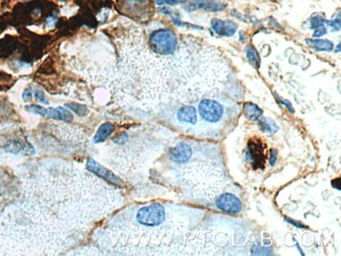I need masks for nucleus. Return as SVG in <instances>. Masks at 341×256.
<instances>
[{
	"label": "nucleus",
	"mask_w": 341,
	"mask_h": 256,
	"mask_svg": "<svg viewBox=\"0 0 341 256\" xmlns=\"http://www.w3.org/2000/svg\"><path fill=\"white\" fill-rule=\"evenodd\" d=\"M149 44L155 54L167 56L177 51L178 39L172 31L160 29L150 34Z\"/></svg>",
	"instance_id": "f257e3e1"
},
{
	"label": "nucleus",
	"mask_w": 341,
	"mask_h": 256,
	"mask_svg": "<svg viewBox=\"0 0 341 256\" xmlns=\"http://www.w3.org/2000/svg\"><path fill=\"white\" fill-rule=\"evenodd\" d=\"M199 113L203 121L208 124H218L225 116L224 106L216 100L205 99L199 104Z\"/></svg>",
	"instance_id": "f03ea898"
},
{
	"label": "nucleus",
	"mask_w": 341,
	"mask_h": 256,
	"mask_svg": "<svg viewBox=\"0 0 341 256\" xmlns=\"http://www.w3.org/2000/svg\"><path fill=\"white\" fill-rule=\"evenodd\" d=\"M165 219V210L163 206L159 204L150 205L140 209L137 213V221L148 227H155L161 225Z\"/></svg>",
	"instance_id": "7ed1b4c3"
},
{
	"label": "nucleus",
	"mask_w": 341,
	"mask_h": 256,
	"mask_svg": "<svg viewBox=\"0 0 341 256\" xmlns=\"http://www.w3.org/2000/svg\"><path fill=\"white\" fill-rule=\"evenodd\" d=\"M29 112L34 113L36 115H39L42 117L52 118L55 120L65 121V122H71L72 121V115L67 111V109L63 107H57V108H43L38 105H30L26 107Z\"/></svg>",
	"instance_id": "20e7f679"
},
{
	"label": "nucleus",
	"mask_w": 341,
	"mask_h": 256,
	"mask_svg": "<svg viewBox=\"0 0 341 256\" xmlns=\"http://www.w3.org/2000/svg\"><path fill=\"white\" fill-rule=\"evenodd\" d=\"M216 207L224 212L236 214L241 209V202L232 193H223L216 201Z\"/></svg>",
	"instance_id": "39448f33"
},
{
	"label": "nucleus",
	"mask_w": 341,
	"mask_h": 256,
	"mask_svg": "<svg viewBox=\"0 0 341 256\" xmlns=\"http://www.w3.org/2000/svg\"><path fill=\"white\" fill-rule=\"evenodd\" d=\"M247 157L248 160L251 161L254 168H264L265 151L262 146V142H249Z\"/></svg>",
	"instance_id": "423d86ee"
},
{
	"label": "nucleus",
	"mask_w": 341,
	"mask_h": 256,
	"mask_svg": "<svg viewBox=\"0 0 341 256\" xmlns=\"http://www.w3.org/2000/svg\"><path fill=\"white\" fill-rule=\"evenodd\" d=\"M87 167H88V169L90 170V172L94 173L97 176L101 177L102 179L106 180L107 182L112 183V184H115V185H121L122 184V181L118 177H116L112 172H109L108 169L104 168L99 163H97L94 160V158H89Z\"/></svg>",
	"instance_id": "0eeeda50"
},
{
	"label": "nucleus",
	"mask_w": 341,
	"mask_h": 256,
	"mask_svg": "<svg viewBox=\"0 0 341 256\" xmlns=\"http://www.w3.org/2000/svg\"><path fill=\"white\" fill-rule=\"evenodd\" d=\"M192 155V149L186 143H180L170 151V158L177 163H185Z\"/></svg>",
	"instance_id": "6e6552de"
},
{
	"label": "nucleus",
	"mask_w": 341,
	"mask_h": 256,
	"mask_svg": "<svg viewBox=\"0 0 341 256\" xmlns=\"http://www.w3.org/2000/svg\"><path fill=\"white\" fill-rule=\"evenodd\" d=\"M225 8V5L221 3H216L214 0H191L185 7L186 10H196V9H205L207 11L217 12Z\"/></svg>",
	"instance_id": "1a4fd4ad"
},
{
	"label": "nucleus",
	"mask_w": 341,
	"mask_h": 256,
	"mask_svg": "<svg viewBox=\"0 0 341 256\" xmlns=\"http://www.w3.org/2000/svg\"><path fill=\"white\" fill-rule=\"evenodd\" d=\"M211 26L216 34L222 35V36H229V37L230 36H232L237 29L235 23L231 22V21L218 20V19H213L211 22Z\"/></svg>",
	"instance_id": "9d476101"
},
{
	"label": "nucleus",
	"mask_w": 341,
	"mask_h": 256,
	"mask_svg": "<svg viewBox=\"0 0 341 256\" xmlns=\"http://www.w3.org/2000/svg\"><path fill=\"white\" fill-rule=\"evenodd\" d=\"M177 117L181 123L193 125L197 123V118H198L197 109L190 105L183 106L179 109Z\"/></svg>",
	"instance_id": "9b49d317"
},
{
	"label": "nucleus",
	"mask_w": 341,
	"mask_h": 256,
	"mask_svg": "<svg viewBox=\"0 0 341 256\" xmlns=\"http://www.w3.org/2000/svg\"><path fill=\"white\" fill-rule=\"evenodd\" d=\"M115 131V126L112 123H104L100 126V128L97 131L96 136L94 138L95 143H101L104 142L112 133Z\"/></svg>",
	"instance_id": "f8f14e48"
},
{
	"label": "nucleus",
	"mask_w": 341,
	"mask_h": 256,
	"mask_svg": "<svg viewBox=\"0 0 341 256\" xmlns=\"http://www.w3.org/2000/svg\"><path fill=\"white\" fill-rule=\"evenodd\" d=\"M243 112H245L246 117L249 120H252V121L259 120L263 115L262 109L258 105H255V104L250 103V102H247V103L243 104Z\"/></svg>",
	"instance_id": "ddd939ff"
},
{
	"label": "nucleus",
	"mask_w": 341,
	"mask_h": 256,
	"mask_svg": "<svg viewBox=\"0 0 341 256\" xmlns=\"http://www.w3.org/2000/svg\"><path fill=\"white\" fill-rule=\"evenodd\" d=\"M260 128L264 132L269 133V135H273V133H275L278 130L274 121H272L269 118H262L260 120Z\"/></svg>",
	"instance_id": "4468645a"
},
{
	"label": "nucleus",
	"mask_w": 341,
	"mask_h": 256,
	"mask_svg": "<svg viewBox=\"0 0 341 256\" xmlns=\"http://www.w3.org/2000/svg\"><path fill=\"white\" fill-rule=\"evenodd\" d=\"M246 54L247 58L249 59V62L255 67V68H260L261 66V58L258 53V51L255 50L253 46H247L246 48Z\"/></svg>",
	"instance_id": "2eb2a0df"
},
{
	"label": "nucleus",
	"mask_w": 341,
	"mask_h": 256,
	"mask_svg": "<svg viewBox=\"0 0 341 256\" xmlns=\"http://www.w3.org/2000/svg\"><path fill=\"white\" fill-rule=\"evenodd\" d=\"M308 42H311L312 47L316 51H332L333 50V43L327 40H307Z\"/></svg>",
	"instance_id": "dca6fc26"
},
{
	"label": "nucleus",
	"mask_w": 341,
	"mask_h": 256,
	"mask_svg": "<svg viewBox=\"0 0 341 256\" xmlns=\"http://www.w3.org/2000/svg\"><path fill=\"white\" fill-rule=\"evenodd\" d=\"M65 106L70 108L72 112H75L79 116L84 117V116H87V114H88V108L85 107V106H83V105H81V104H78V103H68Z\"/></svg>",
	"instance_id": "f3484780"
},
{
	"label": "nucleus",
	"mask_w": 341,
	"mask_h": 256,
	"mask_svg": "<svg viewBox=\"0 0 341 256\" xmlns=\"http://www.w3.org/2000/svg\"><path fill=\"white\" fill-rule=\"evenodd\" d=\"M323 23H324V19L321 17H314L311 20V28L312 29H318L323 27Z\"/></svg>",
	"instance_id": "a211bd4d"
},
{
	"label": "nucleus",
	"mask_w": 341,
	"mask_h": 256,
	"mask_svg": "<svg viewBox=\"0 0 341 256\" xmlns=\"http://www.w3.org/2000/svg\"><path fill=\"white\" fill-rule=\"evenodd\" d=\"M35 97H36V99H37L39 102H41V103H43V104H48V101H47V99L45 98V96H44V93H42V92H40V91H37V92H36L35 93Z\"/></svg>",
	"instance_id": "6ab92c4d"
},
{
	"label": "nucleus",
	"mask_w": 341,
	"mask_h": 256,
	"mask_svg": "<svg viewBox=\"0 0 341 256\" xmlns=\"http://www.w3.org/2000/svg\"><path fill=\"white\" fill-rule=\"evenodd\" d=\"M127 139H128V137H127L126 133H122V135H120L119 137L115 138L113 140V142L116 143V144H124L127 141Z\"/></svg>",
	"instance_id": "aec40b11"
},
{
	"label": "nucleus",
	"mask_w": 341,
	"mask_h": 256,
	"mask_svg": "<svg viewBox=\"0 0 341 256\" xmlns=\"http://www.w3.org/2000/svg\"><path fill=\"white\" fill-rule=\"evenodd\" d=\"M327 24L330 27L333 28L334 31H339L340 30V18L338 17L337 20H333V21H327Z\"/></svg>",
	"instance_id": "412c9836"
},
{
	"label": "nucleus",
	"mask_w": 341,
	"mask_h": 256,
	"mask_svg": "<svg viewBox=\"0 0 341 256\" xmlns=\"http://www.w3.org/2000/svg\"><path fill=\"white\" fill-rule=\"evenodd\" d=\"M155 3H156L157 5L166 4V5H169V6H176V5H178L180 2H179V0H155Z\"/></svg>",
	"instance_id": "4be33fe9"
},
{
	"label": "nucleus",
	"mask_w": 341,
	"mask_h": 256,
	"mask_svg": "<svg viewBox=\"0 0 341 256\" xmlns=\"http://www.w3.org/2000/svg\"><path fill=\"white\" fill-rule=\"evenodd\" d=\"M276 158H277V150L273 149V150H271L270 158H269V162H270V165H271V166H274V165H275V163H276Z\"/></svg>",
	"instance_id": "5701e85b"
},
{
	"label": "nucleus",
	"mask_w": 341,
	"mask_h": 256,
	"mask_svg": "<svg viewBox=\"0 0 341 256\" xmlns=\"http://www.w3.org/2000/svg\"><path fill=\"white\" fill-rule=\"evenodd\" d=\"M286 221L289 222L290 224H292L293 226L297 227V228H300V229H307V228H308V227H306V226L302 225V224H300V223H298V222L293 221V219H291V218H286Z\"/></svg>",
	"instance_id": "b1692460"
},
{
	"label": "nucleus",
	"mask_w": 341,
	"mask_h": 256,
	"mask_svg": "<svg viewBox=\"0 0 341 256\" xmlns=\"http://www.w3.org/2000/svg\"><path fill=\"white\" fill-rule=\"evenodd\" d=\"M22 98L24 100H31L32 99V90L31 89H27L24 91L23 95H22Z\"/></svg>",
	"instance_id": "393cba45"
},
{
	"label": "nucleus",
	"mask_w": 341,
	"mask_h": 256,
	"mask_svg": "<svg viewBox=\"0 0 341 256\" xmlns=\"http://www.w3.org/2000/svg\"><path fill=\"white\" fill-rule=\"evenodd\" d=\"M325 33H326V30H325L324 27L318 28V30L315 31V33H314V37H320V36H323Z\"/></svg>",
	"instance_id": "a878e982"
},
{
	"label": "nucleus",
	"mask_w": 341,
	"mask_h": 256,
	"mask_svg": "<svg viewBox=\"0 0 341 256\" xmlns=\"http://www.w3.org/2000/svg\"><path fill=\"white\" fill-rule=\"evenodd\" d=\"M56 20H57V18L54 17V16L48 17V18L46 19V24H47V26H51V27H52V26H54V24H55Z\"/></svg>",
	"instance_id": "bb28decb"
},
{
	"label": "nucleus",
	"mask_w": 341,
	"mask_h": 256,
	"mask_svg": "<svg viewBox=\"0 0 341 256\" xmlns=\"http://www.w3.org/2000/svg\"><path fill=\"white\" fill-rule=\"evenodd\" d=\"M282 102H283V103H284V104H285V105H286V106L289 108V111H290V112H292V113L294 112V111H293V107H292V105H291V103H290L289 101H285V100H283Z\"/></svg>",
	"instance_id": "cd10ccee"
},
{
	"label": "nucleus",
	"mask_w": 341,
	"mask_h": 256,
	"mask_svg": "<svg viewBox=\"0 0 341 256\" xmlns=\"http://www.w3.org/2000/svg\"><path fill=\"white\" fill-rule=\"evenodd\" d=\"M296 246H297V248H298V250H299V252H300V254H301V255H304V253H303V251H302V250H301V248H300V247H299V243H297V242H296Z\"/></svg>",
	"instance_id": "c85d7f7f"
},
{
	"label": "nucleus",
	"mask_w": 341,
	"mask_h": 256,
	"mask_svg": "<svg viewBox=\"0 0 341 256\" xmlns=\"http://www.w3.org/2000/svg\"><path fill=\"white\" fill-rule=\"evenodd\" d=\"M132 2H136V3H144L146 0H132Z\"/></svg>",
	"instance_id": "c756f323"
},
{
	"label": "nucleus",
	"mask_w": 341,
	"mask_h": 256,
	"mask_svg": "<svg viewBox=\"0 0 341 256\" xmlns=\"http://www.w3.org/2000/svg\"><path fill=\"white\" fill-rule=\"evenodd\" d=\"M337 52H340V44H338L337 46Z\"/></svg>",
	"instance_id": "7c9ffc66"
}]
</instances>
